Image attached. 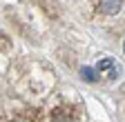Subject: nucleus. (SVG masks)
I'll use <instances>...</instances> for the list:
<instances>
[{
  "instance_id": "nucleus-1",
  "label": "nucleus",
  "mask_w": 125,
  "mask_h": 122,
  "mask_svg": "<svg viewBox=\"0 0 125 122\" xmlns=\"http://www.w3.org/2000/svg\"><path fill=\"white\" fill-rule=\"evenodd\" d=\"M78 120V111L72 104H60L52 111V122H76Z\"/></svg>"
},
{
  "instance_id": "nucleus-2",
  "label": "nucleus",
  "mask_w": 125,
  "mask_h": 122,
  "mask_svg": "<svg viewBox=\"0 0 125 122\" xmlns=\"http://www.w3.org/2000/svg\"><path fill=\"white\" fill-rule=\"evenodd\" d=\"M96 69H98V73H103L105 78H109V80H114L116 75H118V67H116V62H114L112 58H103Z\"/></svg>"
},
{
  "instance_id": "nucleus-3",
  "label": "nucleus",
  "mask_w": 125,
  "mask_h": 122,
  "mask_svg": "<svg viewBox=\"0 0 125 122\" xmlns=\"http://www.w3.org/2000/svg\"><path fill=\"white\" fill-rule=\"evenodd\" d=\"M98 9L103 13H116L121 9V0H98Z\"/></svg>"
},
{
  "instance_id": "nucleus-4",
  "label": "nucleus",
  "mask_w": 125,
  "mask_h": 122,
  "mask_svg": "<svg viewBox=\"0 0 125 122\" xmlns=\"http://www.w3.org/2000/svg\"><path fill=\"white\" fill-rule=\"evenodd\" d=\"M81 75H83L87 82H96V80H98L96 71H94V69H89V67H83V69H81Z\"/></svg>"
},
{
  "instance_id": "nucleus-5",
  "label": "nucleus",
  "mask_w": 125,
  "mask_h": 122,
  "mask_svg": "<svg viewBox=\"0 0 125 122\" xmlns=\"http://www.w3.org/2000/svg\"><path fill=\"white\" fill-rule=\"evenodd\" d=\"M123 49H125V42H123Z\"/></svg>"
},
{
  "instance_id": "nucleus-6",
  "label": "nucleus",
  "mask_w": 125,
  "mask_h": 122,
  "mask_svg": "<svg viewBox=\"0 0 125 122\" xmlns=\"http://www.w3.org/2000/svg\"><path fill=\"white\" fill-rule=\"evenodd\" d=\"M13 122H18V120H13Z\"/></svg>"
}]
</instances>
